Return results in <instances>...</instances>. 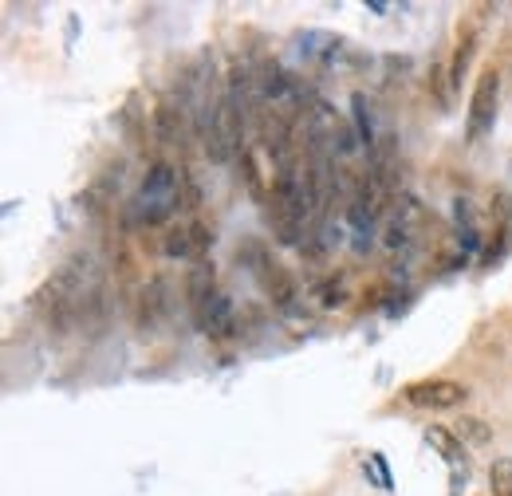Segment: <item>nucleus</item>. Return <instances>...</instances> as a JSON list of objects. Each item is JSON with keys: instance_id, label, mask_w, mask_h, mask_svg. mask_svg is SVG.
Wrapping results in <instances>:
<instances>
[{"instance_id": "1", "label": "nucleus", "mask_w": 512, "mask_h": 496, "mask_svg": "<svg viewBox=\"0 0 512 496\" xmlns=\"http://www.w3.org/2000/svg\"><path fill=\"white\" fill-rule=\"evenodd\" d=\"M296 56L316 67V71H327V75H351V71H363L367 67V56L347 44L343 36H331V32H304L296 36Z\"/></svg>"}, {"instance_id": "2", "label": "nucleus", "mask_w": 512, "mask_h": 496, "mask_svg": "<svg viewBox=\"0 0 512 496\" xmlns=\"http://www.w3.org/2000/svg\"><path fill=\"white\" fill-rule=\"evenodd\" d=\"M178 209H182V178H178V170L166 166V162H154L150 174L138 186V213H142V221L146 225H162Z\"/></svg>"}, {"instance_id": "3", "label": "nucleus", "mask_w": 512, "mask_h": 496, "mask_svg": "<svg viewBox=\"0 0 512 496\" xmlns=\"http://www.w3.org/2000/svg\"><path fill=\"white\" fill-rule=\"evenodd\" d=\"M497 103H501V75L493 67L481 71L477 87H473V99H469V123H465V138L477 142L485 138L493 123H497Z\"/></svg>"}, {"instance_id": "4", "label": "nucleus", "mask_w": 512, "mask_h": 496, "mask_svg": "<svg viewBox=\"0 0 512 496\" xmlns=\"http://www.w3.org/2000/svg\"><path fill=\"white\" fill-rule=\"evenodd\" d=\"M402 398L418 410H449V406L465 402V386L449 382V378H430V382H410L402 390Z\"/></svg>"}, {"instance_id": "5", "label": "nucleus", "mask_w": 512, "mask_h": 496, "mask_svg": "<svg viewBox=\"0 0 512 496\" xmlns=\"http://www.w3.org/2000/svg\"><path fill=\"white\" fill-rule=\"evenodd\" d=\"M213 245V237H209V229L205 225H178L170 237H166V252L170 256H182V260H193V264H205V252Z\"/></svg>"}, {"instance_id": "6", "label": "nucleus", "mask_w": 512, "mask_h": 496, "mask_svg": "<svg viewBox=\"0 0 512 496\" xmlns=\"http://www.w3.org/2000/svg\"><path fill=\"white\" fill-rule=\"evenodd\" d=\"M197 319V327L201 331H209V335H217V339H225V335H233V323H237V311H233V300L229 296H213L205 308L193 315Z\"/></svg>"}, {"instance_id": "7", "label": "nucleus", "mask_w": 512, "mask_h": 496, "mask_svg": "<svg viewBox=\"0 0 512 496\" xmlns=\"http://www.w3.org/2000/svg\"><path fill=\"white\" fill-rule=\"evenodd\" d=\"M426 445L446 461L449 469H465L469 465V457H465V445H461V437L453 434L449 426H430L426 430Z\"/></svg>"}, {"instance_id": "8", "label": "nucleus", "mask_w": 512, "mask_h": 496, "mask_svg": "<svg viewBox=\"0 0 512 496\" xmlns=\"http://www.w3.org/2000/svg\"><path fill=\"white\" fill-rule=\"evenodd\" d=\"M264 288H268V300L276 308L292 311V304H296V284H292V276L280 264H264Z\"/></svg>"}, {"instance_id": "9", "label": "nucleus", "mask_w": 512, "mask_h": 496, "mask_svg": "<svg viewBox=\"0 0 512 496\" xmlns=\"http://www.w3.org/2000/svg\"><path fill=\"white\" fill-rule=\"evenodd\" d=\"M351 111H355V130H359V142L367 146V154L375 150V126H371V103H367V95H355L351 99Z\"/></svg>"}, {"instance_id": "10", "label": "nucleus", "mask_w": 512, "mask_h": 496, "mask_svg": "<svg viewBox=\"0 0 512 496\" xmlns=\"http://www.w3.org/2000/svg\"><path fill=\"white\" fill-rule=\"evenodd\" d=\"M489 489H493V496H512V457L493 461V469H489Z\"/></svg>"}, {"instance_id": "11", "label": "nucleus", "mask_w": 512, "mask_h": 496, "mask_svg": "<svg viewBox=\"0 0 512 496\" xmlns=\"http://www.w3.org/2000/svg\"><path fill=\"white\" fill-rule=\"evenodd\" d=\"M457 237H461V245L469 248V252L481 245V233H477V225H473V213H469V205H461V201H457Z\"/></svg>"}, {"instance_id": "12", "label": "nucleus", "mask_w": 512, "mask_h": 496, "mask_svg": "<svg viewBox=\"0 0 512 496\" xmlns=\"http://www.w3.org/2000/svg\"><path fill=\"white\" fill-rule=\"evenodd\" d=\"M363 473H367V481H375L379 489H394V477H390V465H386L383 453H371V457L363 461Z\"/></svg>"}, {"instance_id": "13", "label": "nucleus", "mask_w": 512, "mask_h": 496, "mask_svg": "<svg viewBox=\"0 0 512 496\" xmlns=\"http://www.w3.org/2000/svg\"><path fill=\"white\" fill-rule=\"evenodd\" d=\"M453 434L461 437V441H469V445H485L489 441V426L485 422H477V418H461V426H453Z\"/></svg>"}, {"instance_id": "14", "label": "nucleus", "mask_w": 512, "mask_h": 496, "mask_svg": "<svg viewBox=\"0 0 512 496\" xmlns=\"http://www.w3.org/2000/svg\"><path fill=\"white\" fill-rule=\"evenodd\" d=\"M469 52H473V36H465V40L457 44V56H453V67H449V83H453V87H461V79H465V67H469Z\"/></svg>"}, {"instance_id": "15", "label": "nucleus", "mask_w": 512, "mask_h": 496, "mask_svg": "<svg viewBox=\"0 0 512 496\" xmlns=\"http://www.w3.org/2000/svg\"><path fill=\"white\" fill-rule=\"evenodd\" d=\"M343 300H347L343 280H327V284H320V288H316V304H323V308H339Z\"/></svg>"}]
</instances>
